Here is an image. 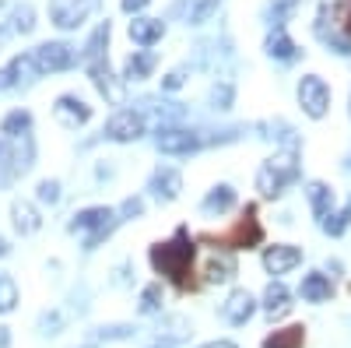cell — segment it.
Here are the masks:
<instances>
[{"label": "cell", "instance_id": "1", "mask_svg": "<svg viewBox=\"0 0 351 348\" xmlns=\"http://www.w3.org/2000/svg\"><path fill=\"white\" fill-rule=\"evenodd\" d=\"M193 264H197V246H193L186 229H176L172 240L152 246V268L162 278H169L180 292H193V288H197V278H193L197 268Z\"/></svg>", "mask_w": 351, "mask_h": 348}, {"label": "cell", "instance_id": "2", "mask_svg": "<svg viewBox=\"0 0 351 348\" xmlns=\"http://www.w3.org/2000/svg\"><path fill=\"white\" fill-rule=\"evenodd\" d=\"M200 240L211 243V246H221V250H253V246H260L263 243V225L256 218V205H246L243 215L225 232H204Z\"/></svg>", "mask_w": 351, "mask_h": 348}, {"label": "cell", "instance_id": "3", "mask_svg": "<svg viewBox=\"0 0 351 348\" xmlns=\"http://www.w3.org/2000/svg\"><path fill=\"white\" fill-rule=\"evenodd\" d=\"M106 46H109V21H106L102 28H95L92 43H88V53H84V67H88V74H92L95 89H99L109 102H123V89H120V84L112 81V74H109Z\"/></svg>", "mask_w": 351, "mask_h": 348}, {"label": "cell", "instance_id": "4", "mask_svg": "<svg viewBox=\"0 0 351 348\" xmlns=\"http://www.w3.org/2000/svg\"><path fill=\"white\" fill-rule=\"evenodd\" d=\"M299 176V162H295V152H278L271 155L267 162L260 165L256 172V190L260 197H281L285 187Z\"/></svg>", "mask_w": 351, "mask_h": 348}, {"label": "cell", "instance_id": "5", "mask_svg": "<svg viewBox=\"0 0 351 348\" xmlns=\"http://www.w3.org/2000/svg\"><path fill=\"white\" fill-rule=\"evenodd\" d=\"M299 106H302L306 116H313V120H324L327 109H330V84L319 74H306L299 81Z\"/></svg>", "mask_w": 351, "mask_h": 348}, {"label": "cell", "instance_id": "6", "mask_svg": "<svg viewBox=\"0 0 351 348\" xmlns=\"http://www.w3.org/2000/svg\"><path fill=\"white\" fill-rule=\"evenodd\" d=\"M71 64H74V46H67V43H43L39 49H32V67L39 74L64 71Z\"/></svg>", "mask_w": 351, "mask_h": 348}, {"label": "cell", "instance_id": "7", "mask_svg": "<svg viewBox=\"0 0 351 348\" xmlns=\"http://www.w3.org/2000/svg\"><path fill=\"white\" fill-rule=\"evenodd\" d=\"M112 225H116V215L109 208H88V211L74 215V222H71V229H95L92 236H88V246H99L102 236L112 232Z\"/></svg>", "mask_w": 351, "mask_h": 348}, {"label": "cell", "instance_id": "8", "mask_svg": "<svg viewBox=\"0 0 351 348\" xmlns=\"http://www.w3.org/2000/svg\"><path fill=\"white\" fill-rule=\"evenodd\" d=\"M141 134H144V120L134 109H116L106 120V137L109 141H137Z\"/></svg>", "mask_w": 351, "mask_h": 348}, {"label": "cell", "instance_id": "9", "mask_svg": "<svg viewBox=\"0 0 351 348\" xmlns=\"http://www.w3.org/2000/svg\"><path fill=\"white\" fill-rule=\"evenodd\" d=\"M88 11H92V0H49V18L56 28H77Z\"/></svg>", "mask_w": 351, "mask_h": 348}, {"label": "cell", "instance_id": "10", "mask_svg": "<svg viewBox=\"0 0 351 348\" xmlns=\"http://www.w3.org/2000/svg\"><path fill=\"white\" fill-rule=\"evenodd\" d=\"M302 260V250L291 246V243H274L263 250V268H267V275H285L291 271Z\"/></svg>", "mask_w": 351, "mask_h": 348}, {"label": "cell", "instance_id": "11", "mask_svg": "<svg viewBox=\"0 0 351 348\" xmlns=\"http://www.w3.org/2000/svg\"><path fill=\"white\" fill-rule=\"evenodd\" d=\"M155 144L165 155H190V152L200 148V134H193V130H162L155 137Z\"/></svg>", "mask_w": 351, "mask_h": 348}, {"label": "cell", "instance_id": "12", "mask_svg": "<svg viewBox=\"0 0 351 348\" xmlns=\"http://www.w3.org/2000/svg\"><path fill=\"white\" fill-rule=\"evenodd\" d=\"M56 120L67 124V127H81V124L92 120V106H84L74 95H60L56 99Z\"/></svg>", "mask_w": 351, "mask_h": 348}, {"label": "cell", "instance_id": "13", "mask_svg": "<svg viewBox=\"0 0 351 348\" xmlns=\"http://www.w3.org/2000/svg\"><path fill=\"white\" fill-rule=\"evenodd\" d=\"M253 310H256V303H253V296L246 292V288H236V292L228 296V303H225V321L228 324H246L250 316H253Z\"/></svg>", "mask_w": 351, "mask_h": 348}, {"label": "cell", "instance_id": "14", "mask_svg": "<svg viewBox=\"0 0 351 348\" xmlns=\"http://www.w3.org/2000/svg\"><path fill=\"white\" fill-rule=\"evenodd\" d=\"M263 310H267L271 321H281V316L291 313V292L281 285V281H271L267 292H263Z\"/></svg>", "mask_w": 351, "mask_h": 348}, {"label": "cell", "instance_id": "15", "mask_svg": "<svg viewBox=\"0 0 351 348\" xmlns=\"http://www.w3.org/2000/svg\"><path fill=\"white\" fill-rule=\"evenodd\" d=\"M162 36H165V21H158V18H134L130 21V39L137 46H155Z\"/></svg>", "mask_w": 351, "mask_h": 348}, {"label": "cell", "instance_id": "16", "mask_svg": "<svg viewBox=\"0 0 351 348\" xmlns=\"http://www.w3.org/2000/svg\"><path fill=\"white\" fill-rule=\"evenodd\" d=\"M309 205H313V215L324 225L330 215H334V190L327 183H309Z\"/></svg>", "mask_w": 351, "mask_h": 348}, {"label": "cell", "instance_id": "17", "mask_svg": "<svg viewBox=\"0 0 351 348\" xmlns=\"http://www.w3.org/2000/svg\"><path fill=\"white\" fill-rule=\"evenodd\" d=\"M330 292H334V288H330V278H327V275L313 271V275L302 278V299H306V303H327Z\"/></svg>", "mask_w": 351, "mask_h": 348}, {"label": "cell", "instance_id": "18", "mask_svg": "<svg viewBox=\"0 0 351 348\" xmlns=\"http://www.w3.org/2000/svg\"><path fill=\"white\" fill-rule=\"evenodd\" d=\"M306 345V327L295 324V327H281L274 334L263 338V348H302Z\"/></svg>", "mask_w": 351, "mask_h": 348}, {"label": "cell", "instance_id": "19", "mask_svg": "<svg viewBox=\"0 0 351 348\" xmlns=\"http://www.w3.org/2000/svg\"><path fill=\"white\" fill-rule=\"evenodd\" d=\"M152 71H155V53H148V49H137V53H130V56H127L123 78H127V81H141V78H148Z\"/></svg>", "mask_w": 351, "mask_h": 348}, {"label": "cell", "instance_id": "20", "mask_svg": "<svg viewBox=\"0 0 351 348\" xmlns=\"http://www.w3.org/2000/svg\"><path fill=\"white\" fill-rule=\"evenodd\" d=\"M180 187H183V176H180L176 169H158V172H155V180H152V190H155L162 200L180 197Z\"/></svg>", "mask_w": 351, "mask_h": 348}, {"label": "cell", "instance_id": "21", "mask_svg": "<svg viewBox=\"0 0 351 348\" xmlns=\"http://www.w3.org/2000/svg\"><path fill=\"white\" fill-rule=\"evenodd\" d=\"M11 215H14V229L21 232V236H28V232H36V229L43 225V218L36 215V208L28 205V200H14Z\"/></svg>", "mask_w": 351, "mask_h": 348}, {"label": "cell", "instance_id": "22", "mask_svg": "<svg viewBox=\"0 0 351 348\" xmlns=\"http://www.w3.org/2000/svg\"><path fill=\"white\" fill-rule=\"evenodd\" d=\"M232 205H236V190L232 187H215L208 197H204V211H228Z\"/></svg>", "mask_w": 351, "mask_h": 348}, {"label": "cell", "instance_id": "23", "mask_svg": "<svg viewBox=\"0 0 351 348\" xmlns=\"http://www.w3.org/2000/svg\"><path fill=\"white\" fill-rule=\"evenodd\" d=\"M232 275H236V264H232L228 257H215V260H208V268H204V281H211V285L228 281Z\"/></svg>", "mask_w": 351, "mask_h": 348}, {"label": "cell", "instance_id": "24", "mask_svg": "<svg viewBox=\"0 0 351 348\" xmlns=\"http://www.w3.org/2000/svg\"><path fill=\"white\" fill-rule=\"evenodd\" d=\"M267 53L278 56V60H295V53H299V49H295V43H291V39L281 32V28H278V32L267 39Z\"/></svg>", "mask_w": 351, "mask_h": 348}, {"label": "cell", "instance_id": "25", "mask_svg": "<svg viewBox=\"0 0 351 348\" xmlns=\"http://www.w3.org/2000/svg\"><path fill=\"white\" fill-rule=\"evenodd\" d=\"M14 303H18V285L8 275H0V313H11Z\"/></svg>", "mask_w": 351, "mask_h": 348}, {"label": "cell", "instance_id": "26", "mask_svg": "<svg viewBox=\"0 0 351 348\" xmlns=\"http://www.w3.org/2000/svg\"><path fill=\"white\" fill-rule=\"evenodd\" d=\"M218 4H221V0H197V4L190 8V21L193 25H200V21H208L215 11H218Z\"/></svg>", "mask_w": 351, "mask_h": 348}, {"label": "cell", "instance_id": "27", "mask_svg": "<svg viewBox=\"0 0 351 348\" xmlns=\"http://www.w3.org/2000/svg\"><path fill=\"white\" fill-rule=\"evenodd\" d=\"M158 306H162V285L155 281V285L144 288V296H141V313H155Z\"/></svg>", "mask_w": 351, "mask_h": 348}, {"label": "cell", "instance_id": "28", "mask_svg": "<svg viewBox=\"0 0 351 348\" xmlns=\"http://www.w3.org/2000/svg\"><path fill=\"white\" fill-rule=\"evenodd\" d=\"M28 120H32L28 113H11L8 120H4V134H11V137H14V130H18V127L25 130V127H28Z\"/></svg>", "mask_w": 351, "mask_h": 348}, {"label": "cell", "instance_id": "29", "mask_svg": "<svg viewBox=\"0 0 351 348\" xmlns=\"http://www.w3.org/2000/svg\"><path fill=\"white\" fill-rule=\"evenodd\" d=\"M39 197H43V200H49V205H56V200H60V183H56V180L39 183Z\"/></svg>", "mask_w": 351, "mask_h": 348}, {"label": "cell", "instance_id": "30", "mask_svg": "<svg viewBox=\"0 0 351 348\" xmlns=\"http://www.w3.org/2000/svg\"><path fill=\"white\" fill-rule=\"evenodd\" d=\"M14 21H18V28H21V32H32V8H28V4H21L18 8V14H14Z\"/></svg>", "mask_w": 351, "mask_h": 348}, {"label": "cell", "instance_id": "31", "mask_svg": "<svg viewBox=\"0 0 351 348\" xmlns=\"http://www.w3.org/2000/svg\"><path fill=\"white\" fill-rule=\"evenodd\" d=\"M183 81H186V74H183V71H172L169 78H162V89H165V92H176Z\"/></svg>", "mask_w": 351, "mask_h": 348}, {"label": "cell", "instance_id": "32", "mask_svg": "<svg viewBox=\"0 0 351 348\" xmlns=\"http://www.w3.org/2000/svg\"><path fill=\"white\" fill-rule=\"evenodd\" d=\"M152 0H123V11L127 14H134V11H141V8H148Z\"/></svg>", "mask_w": 351, "mask_h": 348}, {"label": "cell", "instance_id": "33", "mask_svg": "<svg viewBox=\"0 0 351 348\" xmlns=\"http://www.w3.org/2000/svg\"><path fill=\"white\" fill-rule=\"evenodd\" d=\"M200 348H236L232 341H211V345H200Z\"/></svg>", "mask_w": 351, "mask_h": 348}, {"label": "cell", "instance_id": "34", "mask_svg": "<svg viewBox=\"0 0 351 348\" xmlns=\"http://www.w3.org/2000/svg\"><path fill=\"white\" fill-rule=\"evenodd\" d=\"M341 215H344V222L351 225V197H348V205H344V211H341Z\"/></svg>", "mask_w": 351, "mask_h": 348}, {"label": "cell", "instance_id": "35", "mask_svg": "<svg viewBox=\"0 0 351 348\" xmlns=\"http://www.w3.org/2000/svg\"><path fill=\"white\" fill-rule=\"evenodd\" d=\"M348 32H351V8H348Z\"/></svg>", "mask_w": 351, "mask_h": 348}, {"label": "cell", "instance_id": "36", "mask_svg": "<svg viewBox=\"0 0 351 348\" xmlns=\"http://www.w3.org/2000/svg\"><path fill=\"white\" fill-rule=\"evenodd\" d=\"M0 253H4V243H0Z\"/></svg>", "mask_w": 351, "mask_h": 348}]
</instances>
